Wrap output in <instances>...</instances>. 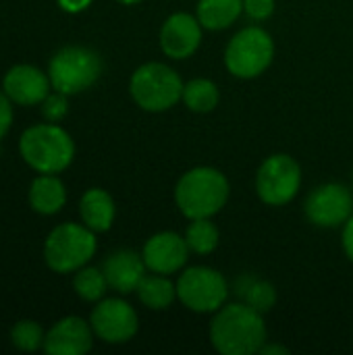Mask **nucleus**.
Instances as JSON below:
<instances>
[{
	"mask_svg": "<svg viewBox=\"0 0 353 355\" xmlns=\"http://www.w3.org/2000/svg\"><path fill=\"white\" fill-rule=\"evenodd\" d=\"M210 341L223 355L260 354L266 343L264 318L243 302L223 306L210 322Z\"/></svg>",
	"mask_w": 353,
	"mask_h": 355,
	"instance_id": "1",
	"label": "nucleus"
},
{
	"mask_svg": "<svg viewBox=\"0 0 353 355\" xmlns=\"http://www.w3.org/2000/svg\"><path fill=\"white\" fill-rule=\"evenodd\" d=\"M227 200L229 181L221 171L212 166H198L187 171L175 187V202L181 214L189 220L218 214Z\"/></svg>",
	"mask_w": 353,
	"mask_h": 355,
	"instance_id": "2",
	"label": "nucleus"
},
{
	"mask_svg": "<svg viewBox=\"0 0 353 355\" xmlns=\"http://www.w3.org/2000/svg\"><path fill=\"white\" fill-rule=\"evenodd\" d=\"M19 152L33 171L56 175L73 162L75 144L56 123H42L23 131Z\"/></svg>",
	"mask_w": 353,
	"mask_h": 355,
	"instance_id": "3",
	"label": "nucleus"
},
{
	"mask_svg": "<svg viewBox=\"0 0 353 355\" xmlns=\"http://www.w3.org/2000/svg\"><path fill=\"white\" fill-rule=\"evenodd\" d=\"M183 81L175 69L162 62L141 64L129 81V92L135 104L148 112H162L173 108L183 98Z\"/></svg>",
	"mask_w": 353,
	"mask_h": 355,
	"instance_id": "4",
	"label": "nucleus"
},
{
	"mask_svg": "<svg viewBox=\"0 0 353 355\" xmlns=\"http://www.w3.org/2000/svg\"><path fill=\"white\" fill-rule=\"evenodd\" d=\"M94 254H96L94 231L77 223L58 225L44 243L46 264L60 275L83 268Z\"/></svg>",
	"mask_w": 353,
	"mask_h": 355,
	"instance_id": "5",
	"label": "nucleus"
},
{
	"mask_svg": "<svg viewBox=\"0 0 353 355\" xmlns=\"http://www.w3.org/2000/svg\"><path fill=\"white\" fill-rule=\"evenodd\" d=\"M100 75H102V58L98 56V52L85 46L60 48L48 64V77L52 89L62 92L67 96L92 87Z\"/></svg>",
	"mask_w": 353,
	"mask_h": 355,
	"instance_id": "6",
	"label": "nucleus"
},
{
	"mask_svg": "<svg viewBox=\"0 0 353 355\" xmlns=\"http://www.w3.org/2000/svg\"><path fill=\"white\" fill-rule=\"evenodd\" d=\"M275 56V44L262 27H246L237 31L225 50V64L231 75L239 79H254L262 75Z\"/></svg>",
	"mask_w": 353,
	"mask_h": 355,
	"instance_id": "7",
	"label": "nucleus"
},
{
	"mask_svg": "<svg viewBox=\"0 0 353 355\" xmlns=\"http://www.w3.org/2000/svg\"><path fill=\"white\" fill-rule=\"evenodd\" d=\"M229 285L225 277L208 266L187 268L177 281V300L191 312L210 314L225 306Z\"/></svg>",
	"mask_w": 353,
	"mask_h": 355,
	"instance_id": "8",
	"label": "nucleus"
},
{
	"mask_svg": "<svg viewBox=\"0 0 353 355\" xmlns=\"http://www.w3.org/2000/svg\"><path fill=\"white\" fill-rule=\"evenodd\" d=\"M302 185V168L287 154L268 156L256 173L258 198L268 206L289 204Z\"/></svg>",
	"mask_w": 353,
	"mask_h": 355,
	"instance_id": "9",
	"label": "nucleus"
},
{
	"mask_svg": "<svg viewBox=\"0 0 353 355\" xmlns=\"http://www.w3.org/2000/svg\"><path fill=\"white\" fill-rule=\"evenodd\" d=\"M306 216L312 225L335 229L347 223L353 214L352 191L341 183H327L316 187L304 204Z\"/></svg>",
	"mask_w": 353,
	"mask_h": 355,
	"instance_id": "10",
	"label": "nucleus"
},
{
	"mask_svg": "<svg viewBox=\"0 0 353 355\" xmlns=\"http://www.w3.org/2000/svg\"><path fill=\"white\" fill-rule=\"evenodd\" d=\"M89 324L94 335L106 343H127L137 333V314L123 300H100L92 310Z\"/></svg>",
	"mask_w": 353,
	"mask_h": 355,
	"instance_id": "11",
	"label": "nucleus"
},
{
	"mask_svg": "<svg viewBox=\"0 0 353 355\" xmlns=\"http://www.w3.org/2000/svg\"><path fill=\"white\" fill-rule=\"evenodd\" d=\"M187 254H189V248H187L185 237H181L173 231L152 235L146 241L144 252H141L148 270L166 275V277L173 272H179L185 266Z\"/></svg>",
	"mask_w": 353,
	"mask_h": 355,
	"instance_id": "12",
	"label": "nucleus"
},
{
	"mask_svg": "<svg viewBox=\"0 0 353 355\" xmlns=\"http://www.w3.org/2000/svg\"><path fill=\"white\" fill-rule=\"evenodd\" d=\"M202 42V23L187 12L171 15L160 29V48L166 56L181 60L191 56Z\"/></svg>",
	"mask_w": 353,
	"mask_h": 355,
	"instance_id": "13",
	"label": "nucleus"
},
{
	"mask_svg": "<svg viewBox=\"0 0 353 355\" xmlns=\"http://www.w3.org/2000/svg\"><path fill=\"white\" fill-rule=\"evenodd\" d=\"M94 329L79 316L58 320L44 339V352L50 355H83L92 349Z\"/></svg>",
	"mask_w": 353,
	"mask_h": 355,
	"instance_id": "14",
	"label": "nucleus"
},
{
	"mask_svg": "<svg viewBox=\"0 0 353 355\" xmlns=\"http://www.w3.org/2000/svg\"><path fill=\"white\" fill-rule=\"evenodd\" d=\"M50 77L31 64H17L6 71L2 79V92L10 98V102L21 106L42 104V100L50 94Z\"/></svg>",
	"mask_w": 353,
	"mask_h": 355,
	"instance_id": "15",
	"label": "nucleus"
},
{
	"mask_svg": "<svg viewBox=\"0 0 353 355\" xmlns=\"http://www.w3.org/2000/svg\"><path fill=\"white\" fill-rule=\"evenodd\" d=\"M146 270H148V266L144 262V256L135 254L133 250L112 252L104 260V266H102L108 287L123 295L137 291L141 279L146 277Z\"/></svg>",
	"mask_w": 353,
	"mask_h": 355,
	"instance_id": "16",
	"label": "nucleus"
},
{
	"mask_svg": "<svg viewBox=\"0 0 353 355\" xmlns=\"http://www.w3.org/2000/svg\"><path fill=\"white\" fill-rule=\"evenodd\" d=\"M79 214L87 229L94 233H104L114 223V202L110 193L100 187L87 189L79 202Z\"/></svg>",
	"mask_w": 353,
	"mask_h": 355,
	"instance_id": "17",
	"label": "nucleus"
},
{
	"mask_svg": "<svg viewBox=\"0 0 353 355\" xmlns=\"http://www.w3.org/2000/svg\"><path fill=\"white\" fill-rule=\"evenodd\" d=\"M67 202V189L62 181L56 175L42 173L37 179H33L29 187V204L35 212L50 216L56 214Z\"/></svg>",
	"mask_w": 353,
	"mask_h": 355,
	"instance_id": "18",
	"label": "nucleus"
},
{
	"mask_svg": "<svg viewBox=\"0 0 353 355\" xmlns=\"http://www.w3.org/2000/svg\"><path fill=\"white\" fill-rule=\"evenodd\" d=\"M243 12V0H200L198 2V21L204 29H227Z\"/></svg>",
	"mask_w": 353,
	"mask_h": 355,
	"instance_id": "19",
	"label": "nucleus"
},
{
	"mask_svg": "<svg viewBox=\"0 0 353 355\" xmlns=\"http://www.w3.org/2000/svg\"><path fill=\"white\" fill-rule=\"evenodd\" d=\"M235 293L239 295V302L254 308L256 312L264 314L270 312L277 304V291L268 281H262L254 275H241L235 281Z\"/></svg>",
	"mask_w": 353,
	"mask_h": 355,
	"instance_id": "20",
	"label": "nucleus"
},
{
	"mask_svg": "<svg viewBox=\"0 0 353 355\" xmlns=\"http://www.w3.org/2000/svg\"><path fill=\"white\" fill-rule=\"evenodd\" d=\"M137 297L150 310H166L177 300V285H173L166 275L156 272L141 279L137 287Z\"/></svg>",
	"mask_w": 353,
	"mask_h": 355,
	"instance_id": "21",
	"label": "nucleus"
},
{
	"mask_svg": "<svg viewBox=\"0 0 353 355\" xmlns=\"http://www.w3.org/2000/svg\"><path fill=\"white\" fill-rule=\"evenodd\" d=\"M185 106L191 110V112H210L218 106V100H221V94H218V87L214 81L210 79H191L189 83H185L183 87V98Z\"/></svg>",
	"mask_w": 353,
	"mask_h": 355,
	"instance_id": "22",
	"label": "nucleus"
},
{
	"mask_svg": "<svg viewBox=\"0 0 353 355\" xmlns=\"http://www.w3.org/2000/svg\"><path fill=\"white\" fill-rule=\"evenodd\" d=\"M218 229L214 223H210V218H193L185 231V241L187 248L200 256L212 254L218 245Z\"/></svg>",
	"mask_w": 353,
	"mask_h": 355,
	"instance_id": "23",
	"label": "nucleus"
},
{
	"mask_svg": "<svg viewBox=\"0 0 353 355\" xmlns=\"http://www.w3.org/2000/svg\"><path fill=\"white\" fill-rule=\"evenodd\" d=\"M106 287L108 283H106L104 272L92 266L79 268L73 279V289L83 302H100L106 293Z\"/></svg>",
	"mask_w": 353,
	"mask_h": 355,
	"instance_id": "24",
	"label": "nucleus"
},
{
	"mask_svg": "<svg viewBox=\"0 0 353 355\" xmlns=\"http://www.w3.org/2000/svg\"><path fill=\"white\" fill-rule=\"evenodd\" d=\"M44 339H46V335H44L42 327L33 320H19L10 331V341L21 352L40 349L44 345Z\"/></svg>",
	"mask_w": 353,
	"mask_h": 355,
	"instance_id": "25",
	"label": "nucleus"
},
{
	"mask_svg": "<svg viewBox=\"0 0 353 355\" xmlns=\"http://www.w3.org/2000/svg\"><path fill=\"white\" fill-rule=\"evenodd\" d=\"M69 112V100H67V94L62 92H52L48 94L44 100H42V116L48 121V123H58L67 116Z\"/></svg>",
	"mask_w": 353,
	"mask_h": 355,
	"instance_id": "26",
	"label": "nucleus"
},
{
	"mask_svg": "<svg viewBox=\"0 0 353 355\" xmlns=\"http://www.w3.org/2000/svg\"><path fill=\"white\" fill-rule=\"evenodd\" d=\"M243 12L254 21H264L275 12V0H243Z\"/></svg>",
	"mask_w": 353,
	"mask_h": 355,
	"instance_id": "27",
	"label": "nucleus"
},
{
	"mask_svg": "<svg viewBox=\"0 0 353 355\" xmlns=\"http://www.w3.org/2000/svg\"><path fill=\"white\" fill-rule=\"evenodd\" d=\"M12 123V108H10V98L0 92V139L6 135L8 127Z\"/></svg>",
	"mask_w": 353,
	"mask_h": 355,
	"instance_id": "28",
	"label": "nucleus"
},
{
	"mask_svg": "<svg viewBox=\"0 0 353 355\" xmlns=\"http://www.w3.org/2000/svg\"><path fill=\"white\" fill-rule=\"evenodd\" d=\"M343 250H345L347 258L353 262V214L343 225Z\"/></svg>",
	"mask_w": 353,
	"mask_h": 355,
	"instance_id": "29",
	"label": "nucleus"
},
{
	"mask_svg": "<svg viewBox=\"0 0 353 355\" xmlns=\"http://www.w3.org/2000/svg\"><path fill=\"white\" fill-rule=\"evenodd\" d=\"M58 2V6L62 8V10H67V12H81V10H85L94 0H56Z\"/></svg>",
	"mask_w": 353,
	"mask_h": 355,
	"instance_id": "30",
	"label": "nucleus"
},
{
	"mask_svg": "<svg viewBox=\"0 0 353 355\" xmlns=\"http://www.w3.org/2000/svg\"><path fill=\"white\" fill-rule=\"evenodd\" d=\"M260 354H264V355H275V354L287 355V354H289V349H287V347H283V345H266V343H264V347L260 349Z\"/></svg>",
	"mask_w": 353,
	"mask_h": 355,
	"instance_id": "31",
	"label": "nucleus"
},
{
	"mask_svg": "<svg viewBox=\"0 0 353 355\" xmlns=\"http://www.w3.org/2000/svg\"><path fill=\"white\" fill-rule=\"evenodd\" d=\"M119 2H123V4H135V2H141V0H119Z\"/></svg>",
	"mask_w": 353,
	"mask_h": 355,
	"instance_id": "32",
	"label": "nucleus"
}]
</instances>
